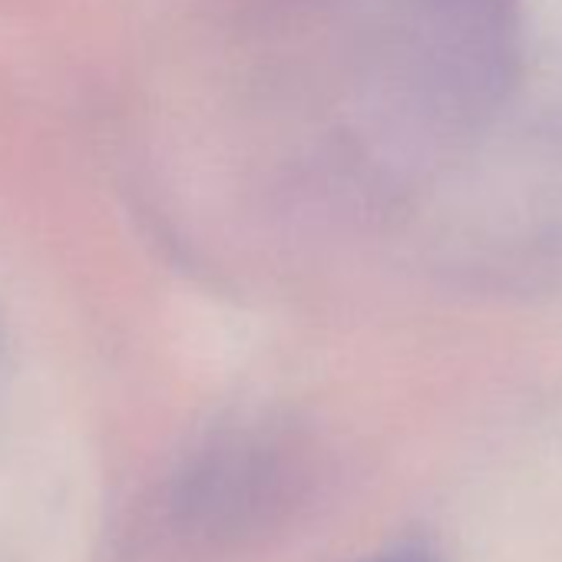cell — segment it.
Listing matches in <instances>:
<instances>
[{
  "label": "cell",
  "mask_w": 562,
  "mask_h": 562,
  "mask_svg": "<svg viewBox=\"0 0 562 562\" xmlns=\"http://www.w3.org/2000/svg\"><path fill=\"white\" fill-rule=\"evenodd\" d=\"M371 562H437V559L430 552H424V549H394V552H387L381 559H371Z\"/></svg>",
  "instance_id": "6da1fadb"
}]
</instances>
